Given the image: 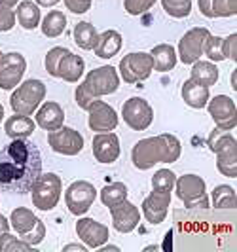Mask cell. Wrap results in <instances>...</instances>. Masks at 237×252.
Listing matches in <instances>:
<instances>
[{"label":"cell","instance_id":"6da1fadb","mask_svg":"<svg viewBox=\"0 0 237 252\" xmlns=\"http://www.w3.org/2000/svg\"><path fill=\"white\" fill-rule=\"evenodd\" d=\"M42 175V154L34 142L12 139L0 150V189L10 193H29Z\"/></svg>","mask_w":237,"mask_h":252},{"label":"cell","instance_id":"7a4b0ae2","mask_svg":"<svg viewBox=\"0 0 237 252\" xmlns=\"http://www.w3.org/2000/svg\"><path fill=\"white\" fill-rule=\"evenodd\" d=\"M182 154L178 137L162 133L158 137L138 140L131 152V161L138 171H148L158 163H175Z\"/></svg>","mask_w":237,"mask_h":252},{"label":"cell","instance_id":"3957f363","mask_svg":"<svg viewBox=\"0 0 237 252\" xmlns=\"http://www.w3.org/2000/svg\"><path fill=\"white\" fill-rule=\"evenodd\" d=\"M207 144L216 154V169L222 177L237 178V140L232 131L214 127Z\"/></svg>","mask_w":237,"mask_h":252},{"label":"cell","instance_id":"277c9868","mask_svg":"<svg viewBox=\"0 0 237 252\" xmlns=\"http://www.w3.org/2000/svg\"><path fill=\"white\" fill-rule=\"evenodd\" d=\"M46 99V84L42 80L31 78L25 82H19L12 91L10 106L15 114L33 116L36 108Z\"/></svg>","mask_w":237,"mask_h":252},{"label":"cell","instance_id":"5b68a950","mask_svg":"<svg viewBox=\"0 0 237 252\" xmlns=\"http://www.w3.org/2000/svg\"><path fill=\"white\" fill-rule=\"evenodd\" d=\"M63 182L61 178L55 173H42L36 178V182L31 188V197H33V205L38 211H53L57 207V203L61 199Z\"/></svg>","mask_w":237,"mask_h":252},{"label":"cell","instance_id":"8992f818","mask_svg":"<svg viewBox=\"0 0 237 252\" xmlns=\"http://www.w3.org/2000/svg\"><path fill=\"white\" fill-rule=\"evenodd\" d=\"M175 195L186 209H209L205 180L200 175H182L175 180Z\"/></svg>","mask_w":237,"mask_h":252},{"label":"cell","instance_id":"52a82bcc","mask_svg":"<svg viewBox=\"0 0 237 252\" xmlns=\"http://www.w3.org/2000/svg\"><path fill=\"white\" fill-rule=\"evenodd\" d=\"M154 72V64H152V55L144 51H133L127 53L124 59L120 61L118 66V74L127 84H138L148 80L150 74Z\"/></svg>","mask_w":237,"mask_h":252},{"label":"cell","instance_id":"ba28073f","mask_svg":"<svg viewBox=\"0 0 237 252\" xmlns=\"http://www.w3.org/2000/svg\"><path fill=\"white\" fill-rule=\"evenodd\" d=\"M86 88L91 91L93 97H106L112 95L120 88V74L118 68H114L112 64H102L93 70H89L86 80H84Z\"/></svg>","mask_w":237,"mask_h":252},{"label":"cell","instance_id":"9c48e42d","mask_svg":"<svg viewBox=\"0 0 237 252\" xmlns=\"http://www.w3.org/2000/svg\"><path fill=\"white\" fill-rule=\"evenodd\" d=\"M97 199V188L88 180H74L65 191L67 209L74 216H84Z\"/></svg>","mask_w":237,"mask_h":252},{"label":"cell","instance_id":"30bf717a","mask_svg":"<svg viewBox=\"0 0 237 252\" xmlns=\"http://www.w3.org/2000/svg\"><path fill=\"white\" fill-rule=\"evenodd\" d=\"M122 118L131 131H146L154 122V110L142 97H131L122 106Z\"/></svg>","mask_w":237,"mask_h":252},{"label":"cell","instance_id":"8fae6325","mask_svg":"<svg viewBox=\"0 0 237 252\" xmlns=\"http://www.w3.org/2000/svg\"><path fill=\"white\" fill-rule=\"evenodd\" d=\"M211 36L207 27H194L190 29L184 36L178 42V50H176V57L178 61L184 64L196 63L198 59L203 57V46L207 42V38Z\"/></svg>","mask_w":237,"mask_h":252},{"label":"cell","instance_id":"7c38bea8","mask_svg":"<svg viewBox=\"0 0 237 252\" xmlns=\"http://www.w3.org/2000/svg\"><path fill=\"white\" fill-rule=\"evenodd\" d=\"M48 144L53 152L72 158L84 150V137L80 131H76L72 127L61 126L59 129L48 131Z\"/></svg>","mask_w":237,"mask_h":252},{"label":"cell","instance_id":"4fadbf2b","mask_svg":"<svg viewBox=\"0 0 237 252\" xmlns=\"http://www.w3.org/2000/svg\"><path fill=\"white\" fill-rule=\"evenodd\" d=\"M27 72V59L19 51L2 53L0 59V89L12 91Z\"/></svg>","mask_w":237,"mask_h":252},{"label":"cell","instance_id":"5bb4252c","mask_svg":"<svg viewBox=\"0 0 237 252\" xmlns=\"http://www.w3.org/2000/svg\"><path fill=\"white\" fill-rule=\"evenodd\" d=\"M207 110L211 114L212 122L218 129L224 131H234L237 126V108L234 99L228 95H216L207 101Z\"/></svg>","mask_w":237,"mask_h":252},{"label":"cell","instance_id":"9a60e30c","mask_svg":"<svg viewBox=\"0 0 237 252\" xmlns=\"http://www.w3.org/2000/svg\"><path fill=\"white\" fill-rule=\"evenodd\" d=\"M76 235L80 237V241L91 249V251H97L99 247H102L106 241H108V226L101 224L93 218H86V216H80L78 222H76Z\"/></svg>","mask_w":237,"mask_h":252},{"label":"cell","instance_id":"2e32d148","mask_svg":"<svg viewBox=\"0 0 237 252\" xmlns=\"http://www.w3.org/2000/svg\"><path fill=\"white\" fill-rule=\"evenodd\" d=\"M88 114V126L95 133L114 131L118 127V122H120V118H118V114H116L112 106L106 104L104 101H99V99H95L91 102Z\"/></svg>","mask_w":237,"mask_h":252},{"label":"cell","instance_id":"e0dca14e","mask_svg":"<svg viewBox=\"0 0 237 252\" xmlns=\"http://www.w3.org/2000/svg\"><path fill=\"white\" fill-rule=\"evenodd\" d=\"M169 205H171V191L152 189V193L146 195L144 201H142V216H144V220L154 224V226H160L167 218Z\"/></svg>","mask_w":237,"mask_h":252},{"label":"cell","instance_id":"ac0fdd59","mask_svg":"<svg viewBox=\"0 0 237 252\" xmlns=\"http://www.w3.org/2000/svg\"><path fill=\"white\" fill-rule=\"evenodd\" d=\"M110 216H112V226L120 233H131L135 231L140 224V211L137 205L125 199L124 203L110 207Z\"/></svg>","mask_w":237,"mask_h":252},{"label":"cell","instance_id":"d6986e66","mask_svg":"<svg viewBox=\"0 0 237 252\" xmlns=\"http://www.w3.org/2000/svg\"><path fill=\"white\" fill-rule=\"evenodd\" d=\"M93 156L102 165L118 161L120 158V139L114 131L108 133H95L93 137Z\"/></svg>","mask_w":237,"mask_h":252},{"label":"cell","instance_id":"ffe728a7","mask_svg":"<svg viewBox=\"0 0 237 252\" xmlns=\"http://www.w3.org/2000/svg\"><path fill=\"white\" fill-rule=\"evenodd\" d=\"M36 126L42 127L44 131H53L65 126V110L61 104L55 101L42 102L36 108Z\"/></svg>","mask_w":237,"mask_h":252},{"label":"cell","instance_id":"44dd1931","mask_svg":"<svg viewBox=\"0 0 237 252\" xmlns=\"http://www.w3.org/2000/svg\"><path fill=\"white\" fill-rule=\"evenodd\" d=\"M84 70H86V61L72 51H67L57 66V78L65 80L67 84H76V82H80Z\"/></svg>","mask_w":237,"mask_h":252},{"label":"cell","instance_id":"7402d4cb","mask_svg":"<svg viewBox=\"0 0 237 252\" xmlns=\"http://www.w3.org/2000/svg\"><path fill=\"white\" fill-rule=\"evenodd\" d=\"M122 46H124L122 34L118 31H114V29H108V31L101 32L99 36H97V44H95L93 51L101 59H112L114 55L120 53Z\"/></svg>","mask_w":237,"mask_h":252},{"label":"cell","instance_id":"603a6c76","mask_svg":"<svg viewBox=\"0 0 237 252\" xmlns=\"http://www.w3.org/2000/svg\"><path fill=\"white\" fill-rule=\"evenodd\" d=\"M211 88H205V86H200L192 80H186L182 84V89H180V95H182V101L186 102L190 108H196V110H201L207 106V101L211 99Z\"/></svg>","mask_w":237,"mask_h":252},{"label":"cell","instance_id":"cb8c5ba5","mask_svg":"<svg viewBox=\"0 0 237 252\" xmlns=\"http://www.w3.org/2000/svg\"><path fill=\"white\" fill-rule=\"evenodd\" d=\"M36 122L31 116H23V114H13L6 120L4 131L10 139H29L34 133Z\"/></svg>","mask_w":237,"mask_h":252},{"label":"cell","instance_id":"d4e9b609","mask_svg":"<svg viewBox=\"0 0 237 252\" xmlns=\"http://www.w3.org/2000/svg\"><path fill=\"white\" fill-rule=\"evenodd\" d=\"M13 12H15V21L27 31H33L40 25L42 15H40V6L36 2H33V0H23L21 2L19 0Z\"/></svg>","mask_w":237,"mask_h":252},{"label":"cell","instance_id":"484cf974","mask_svg":"<svg viewBox=\"0 0 237 252\" xmlns=\"http://www.w3.org/2000/svg\"><path fill=\"white\" fill-rule=\"evenodd\" d=\"M150 55H152L154 70H158V72H171L175 68L176 61H178L176 50L171 44H158V46H154L152 51H150Z\"/></svg>","mask_w":237,"mask_h":252},{"label":"cell","instance_id":"4316f807","mask_svg":"<svg viewBox=\"0 0 237 252\" xmlns=\"http://www.w3.org/2000/svg\"><path fill=\"white\" fill-rule=\"evenodd\" d=\"M218 66L212 63V61H201L198 59L196 63H192V72H190V80L205 86V88H211L218 82Z\"/></svg>","mask_w":237,"mask_h":252},{"label":"cell","instance_id":"83f0119b","mask_svg":"<svg viewBox=\"0 0 237 252\" xmlns=\"http://www.w3.org/2000/svg\"><path fill=\"white\" fill-rule=\"evenodd\" d=\"M72 36H74L76 46L80 50L91 51L95 48V44H97L99 32H97V29L91 25L89 21H80V23H76L74 31H72Z\"/></svg>","mask_w":237,"mask_h":252},{"label":"cell","instance_id":"f1b7e54d","mask_svg":"<svg viewBox=\"0 0 237 252\" xmlns=\"http://www.w3.org/2000/svg\"><path fill=\"white\" fill-rule=\"evenodd\" d=\"M40 29H42L44 36L48 38L61 36L67 29V15L59 10H51L44 19H40Z\"/></svg>","mask_w":237,"mask_h":252},{"label":"cell","instance_id":"f546056e","mask_svg":"<svg viewBox=\"0 0 237 252\" xmlns=\"http://www.w3.org/2000/svg\"><path fill=\"white\" fill-rule=\"evenodd\" d=\"M10 226L19 233V235H23L27 231H31L33 227L36 226V215L31 211V209H27V207H17V209H13L12 215H10Z\"/></svg>","mask_w":237,"mask_h":252},{"label":"cell","instance_id":"4dcf8cb0","mask_svg":"<svg viewBox=\"0 0 237 252\" xmlns=\"http://www.w3.org/2000/svg\"><path fill=\"white\" fill-rule=\"evenodd\" d=\"M101 201L104 207H116L120 203H124L127 199V186L124 182H112V184H106L104 188L101 189L99 193Z\"/></svg>","mask_w":237,"mask_h":252},{"label":"cell","instance_id":"1f68e13d","mask_svg":"<svg viewBox=\"0 0 237 252\" xmlns=\"http://www.w3.org/2000/svg\"><path fill=\"white\" fill-rule=\"evenodd\" d=\"M211 199L214 209H236V189L232 188V186H228V184H220V186H216V188L212 189Z\"/></svg>","mask_w":237,"mask_h":252},{"label":"cell","instance_id":"d6a6232c","mask_svg":"<svg viewBox=\"0 0 237 252\" xmlns=\"http://www.w3.org/2000/svg\"><path fill=\"white\" fill-rule=\"evenodd\" d=\"M162 8L169 17L184 19L192 13V0H162Z\"/></svg>","mask_w":237,"mask_h":252},{"label":"cell","instance_id":"836d02e7","mask_svg":"<svg viewBox=\"0 0 237 252\" xmlns=\"http://www.w3.org/2000/svg\"><path fill=\"white\" fill-rule=\"evenodd\" d=\"M34 247L12 235L10 231L0 233V252H31Z\"/></svg>","mask_w":237,"mask_h":252},{"label":"cell","instance_id":"e575fe53","mask_svg":"<svg viewBox=\"0 0 237 252\" xmlns=\"http://www.w3.org/2000/svg\"><path fill=\"white\" fill-rule=\"evenodd\" d=\"M176 175L169 169H160L158 173H154L152 177V189H160V191H173L175 188Z\"/></svg>","mask_w":237,"mask_h":252},{"label":"cell","instance_id":"d590c367","mask_svg":"<svg viewBox=\"0 0 237 252\" xmlns=\"http://www.w3.org/2000/svg\"><path fill=\"white\" fill-rule=\"evenodd\" d=\"M203 53L209 57L212 63H220L224 61V51H222V38L220 36H209L205 46H203Z\"/></svg>","mask_w":237,"mask_h":252},{"label":"cell","instance_id":"8d00e7d4","mask_svg":"<svg viewBox=\"0 0 237 252\" xmlns=\"http://www.w3.org/2000/svg\"><path fill=\"white\" fill-rule=\"evenodd\" d=\"M68 50L63 48V46H55V48H51V50L46 53L44 66H46V72H48L51 78H57V66H59V61H61V57Z\"/></svg>","mask_w":237,"mask_h":252},{"label":"cell","instance_id":"74e56055","mask_svg":"<svg viewBox=\"0 0 237 252\" xmlns=\"http://www.w3.org/2000/svg\"><path fill=\"white\" fill-rule=\"evenodd\" d=\"M44 237H46V224L38 218L36 220V226L33 227L31 231H27V233H23V235H19V239L25 241V243H29L31 247H36V245H40L42 241H44Z\"/></svg>","mask_w":237,"mask_h":252},{"label":"cell","instance_id":"f35d334b","mask_svg":"<svg viewBox=\"0 0 237 252\" xmlns=\"http://www.w3.org/2000/svg\"><path fill=\"white\" fill-rule=\"evenodd\" d=\"M214 17H232L237 13V0H212Z\"/></svg>","mask_w":237,"mask_h":252},{"label":"cell","instance_id":"ab89813d","mask_svg":"<svg viewBox=\"0 0 237 252\" xmlns=\"http://www.w3.org/2000/svg\"><path fill=\"white\" fill-rule=\"evenodd\" d=\"M158 0H124V8L129 15H142L156 4Z\"/></svg>","mask_w":237,"mask_h":252},{"label":"cell","instance_id":"60d3db41","mask_svg":"<svg viewBox=\"0 0 237 252\" xmlns=\"http://www.w3.org/2000/svg\"><path fill=\"white\" fill-rule=\"evenodd\" d=\"M74 99H76V104H78V108H82V110H86V112H88L89 106H91V102L95 101L97 97H93V95H91V91L86 88V84L82 82V84L76 88Z\"/></svg>","mask_w":237,"mask_h":252},{"label":"cell","instance_id":"b9f144b4","mask_svg":"<svg viewBox=\"0 0 237 252\" xmlns=\"http://www.w3.org/2000/svg\"><path fill=\"white\" fill-rule=\"evenodd\" d=\"M15 12L12 8H4L0 6V32H8L15 27Z\"/></svg>","mask_w":237,"mask_h":252},{"label":"cell","instance_id":"7bdbcfd3","mask_svg":"<svg viewBox=\"0 0 237 252\" xmlns=\"http://www.w3.org/2000/svg\"><path fill=\"white\" fill-rule=\"evenodd\" d=\"M222 51H224V59L230 61H237V34H230V36L222 38Z\"/></svg>","mask_w":237,"mask_h":252},{"label":"cell","instance_id":"ee69618b","mask_svg":"<svg viewBox=\"0 0 237 252\" xmlns=\"http://www.w3.org/2000/svg\"><path fill=\"white\" fill-rule=\"evenodd\" d=\"M63 2H65L67 10L76 13V15L88 13L91 10V0H63Z\"/></svg>","mask_w":237,"mask_h":252},{"label":"cell","instance_id":"f6af8a7d","mask_svg":"<svg viewBox=\"0 0 237 252\" xmlns=\"http://www.w3.org/2000/svg\"><path fill=\"white\" fill-rule=\"evenodd\" d=\"M198 6H200L201 15L214 19V13H212V0H198Z\"/></svg>","mask_w":237,"mask_h":252},{"label":"cell","instance_id":"bcb514c9","mask_svg":"<svg viewBox=\"0 0 237 252\" xmlns=\"http://www.w3.org/2000/svg\"><path fill=\"white\" fill-rule=\"evenodd\" d=\"M72 251L88 252L89 249L86 247V245H84V243H80V245H78V243H72V245H65V247H63V252H72Z\"/></svg>","mask_w":237,"mask_h":252},{"label":"cell","instance_id":"7dc6e473","mask_svg":"<svg viewBox=\"0 0 237 252\" xmlns=\"http://www.w3.org/2000/svg\"><path fill=\"white\" fill-rule=\"evenodd\" d=\"M4 231H10V220L4 215H0V233H4Z\"/></svg>","mask_w":237,"mask_h":252},{"label":"cell","instance_id":"c3c4849f","mask_svg":"<svg viewBox=\"0 0 237 252\" xmlns=\"http://www.w3.org/2000/svg\"><path fill=\"white\" fill-rule=\"evenodd\" d=\"M38 6H42V8H51V6H57L59 4V0H34Z\"/></svg>","mask_w":237,"mask_h":252},{"label":"cell","instance_id":"681fc988","mask_svg":"<svg viewBox=\"0 0 237 252\" xmlns=\"http://www.w3.org/2000/svg\"><path fill=\"white\" fill-rule=\"evenodd\" d=\"M97 251H101V252H120V247H114V245H102V247H99Z\"/></svg>","mask_w":237,"mask_h":252},{"label":"cell","instance_id":"f907efd6","mask_svg":"<svg viewBox=\"0 0 237 252\" xmlns=\"http://www.w3.org/2000/svg\"><path fill=\"white\" fill-rule=\"evenodd\" d=\"M17 2L19 0H0V6H4V8H15Z\"/></svg>","mask_w":237,"mask_h":252},{"label":"cell","instance_id":"816d5d0a","mask_svg":"<svg viewBox=\"0 0 237 252\" xmlns=\"http://www.w3.org/2000/svg\"><path fill=\"white\" fill-rule=\"evenodd\" d=\"M236 84H237V80H236V70H234V74H232V88H234V89L237 88Z\"/></svg>","mask_w":237,"mask_h":252},{"label":"cell","instance_id":"f5cc1de1","mask_svg":"<svg viewBox=\"0 0 237 252\" xmlns=\"http://www.w3.org/2000/svg\"><path fill=\"white\" fill-rule=\"evenodd\" d=\"M2 122H4V106L0 104V124H2Z\"/></svg>","mask_w":237,"mask_h":252},{"label":"cell","instance_id":"db71d44e","mask_svg":"<svg viewBox=\"0 0 237 252\" xmlns=\"http://www.w3.org/2000/svg\"><path fill=\"white\" fill-rule=\"evenodd\" d=\"M0 59H2V51H0Z\"/></svg>","mask_w":237,"mask_h":252}]
</instances>
